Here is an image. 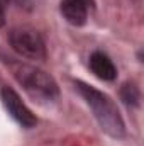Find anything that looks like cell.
<instances>
[{
  "mask_svg": "<svg viewBox=\"0 0 144 146\" xmlns=\"http://www.w3.org/2000/svg\"><path fill=\"white\" fill-rule=\"evenodd\" d=\"M75 88L85 99L87 106L92 109L102 131H105L112 138H124L126 126H124V121L119 114L117 106L114 104V100L108 95L102 94L100 90H97L83 82H75Z\"/></svg>",
  "mask_w": 144,
  "mask_h": 146,
  "instance_id": "6da1fadb",
  "label": "cell"
},
{
  "mask_svg": "<svg viewBox=\"0 0 144 146\" xmlns=\"http://www.w3.org/2000/svg\"><path fill=\"white\" fill-rule=\"evenodd\" d=\"M12 72H14L15 80L34 99L53 100L58 95V83L49 73L42 72L32 65H26V63H14Z\"/></svg>",
  "mask_w": 144,
  "mask_h": 146,
  "instance_id": "7a4b0ae2",
  "label": "cell"
},
{
  "mask_svg": "<svg viewBox=\"0 0 144 146\" xmlns=\"http://www.w3.org/2000/svg\"><path fill=\"white\" fill-rule=\"evenodd\" d=\"M9 42L12 49L29 60H44L46 44L41 34L32 27H14L9 33Z\"/></svg>",
  "mask_w": 144,
  "mask_h": 146,
  "instance_id": "3957f363",
  "label": "cell"
},
{
  "mask_svg": "<svg viewBox=\"0 0 144 146\" xmlns=\"http://www.w3.org/2000/svg\"><path fill=\"white\" fill-rule=\"evenodd\" d=\"M0 97H2V102H3L7 112L10 114V117L17 124H20L26 129H31V127H34L37 124V117L32 114V110L20 100V97H19V94L15 90L5 87L0 92Z\"/></svg>",
  "mask_w": 144,
  "mask_h": 146,
  "instance_id": "277c9868",
  "label": "cell"
},
{
  "mask_svg": "<svg viewBox=\"0 0 144 146\" xmlns=\"http://www.w3.org/2000/svg\"><path fill=\"white\" fill-rule=\"evenodd\" d=\"M92 3L87 0H61L59 10L63 17L71 24V26H83L88 19V9Z\"/></svg>",
  "mask_w": 144,
  "mask_h": 146,
  "instance_id": "5b68a950",
  "label": "cell"
},
{
  "mask_svg": "<svg viewBox=\"0 0 144 146\" xmlns=\"http://www.w3.org/2000/svg\"><path fill=\"white\" fill-rule=\"evenodd\" d=\"M90 70L97 78L105 80V82H112L117 76V68L114 61L102 51H93L90 54Z\"/></svg>",
  "mask_w": 144,
  "mask_h": 146,
  "instance_id": "8992f818",
  "label": "cell"
},
{
  "mask_svg": "<svg viewBox=\"0 0 144 146\" xmlns=\"http://www.w3.org/2000/svg\"><path fill=\"white\" fill-rule=\"evenodd\" d=\"M120 99L124 100V104L127 107H134L139 104V90L134 83H124L120 88Z\"/></svg>",
  "mask_w": 144,
  "mask_h": 146,
  "instance_id": "52a82bcc",
  "label": "cell"
},
{
  "mask_svg": "<svg viewBox=\"0 0 144 146\" xmlns=\"http://www.w3.org/2000/svg\"><path fill=\"white\" fill-rule=\"evenodd\" d=\"M7 7H9V0H0V27L5 24V17H7Z\"/></svg>",
  "mask_w": 144,
  "mask_h": 146,
  "instance_id": "ba28073f",
  "label": "cell"
},
{
  "mask_svg": "<svg viewBox=\"0 0 144 146\" xmlns=\"http://www.w3.org/2000/svg\"><path fill=\"white\" fill-rule=\"evenodd\" d=\"M87 2H88V3H92V5H93V0H87Z\"/></svg>",
  "mask_w": 144,
  "mask_h": 146,
  "instance_id": "9c48e42d",
  "label": "cell"
}]
</instances>
